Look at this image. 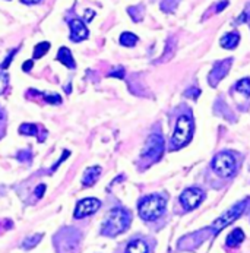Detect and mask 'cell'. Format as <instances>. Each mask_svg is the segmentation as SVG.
<instances>
[{
	"label": "cell",
	"instance_id": "4fadbf2b",
	"mask_svg": "<svg viewBox=\"0 0 250 253\" xmlns=\"http://www.w3.org/2000/svg\"><path fill=\"white\" fill-rule=\"evenodd\" d=\"M243 240H245V233H243V230L236 228V230H233V231L228 234V237H227V246H228V248H237Z\"/></svg>",
	"mask_w": 250,
	"mask_h": 253
},
{
	"label": "cell",
	"instance_id": "ac0fdd59",
	"mask_svg": "<svg viewBox=\"0 0 250 253\" xmlns=\"http://www.w3.org/2000/svg\"><path fill=\"white\" fill-rule=\"evenodd\" d=\"M50 50V42H40V44H37L36 48H34V57L36 59H40V57H42L47 51Z\"/></svg>",
	"mask_w": 250,
	"mask_h": 253
},
{
	"label": "cell",
	"instance_id": "3957f363",
	"mask_svg": "<svg viewBox=\"0 0 250 253\" xmlns=\"http://www.w3.org/2000/svg\"><path fill=\"white\" fill-rule=\"evenodd\" d=\"M193 132H195V126H193L192 117L187 114L180 116L177 125H176V130H174L173 138H171L173 148H183L184 145L189 144L192 141Z\"/></svg>",
	"mask_w": 250,
	"mask_h": 253
},
{
	"label": "cell",
	"instance_id": "5b68a950",
	"mask_svg": "<svg viewBox=\"0 0 250 253\" xmlns=\"http://www.w3.org/2000/svg\"><path fill=\"white\" fill-rule=\"evenodd\" d=\"M248 199H245L243 202H239V204H236L233 208H230L225 214H222L221 217L218 218L216 221H215L214 224H212V228H214V231H221L224 227H227V225H230L231 222H234L237 218L240 217L242 214H243V211L246 210V205H248Z\"/></svg>",
	"mask_w": 250,
	"mask_h": 253
},
{
	"label": "cell",
	"instance_id": "d6986e66",
	"mask_svg": "<svg viewBox=\"0 0 250 253\" xmlns=\"http://www.w3.org/2000/svg\"><path fill=\"white\" fill-rule=\"evenodd\" d=\"M19 133H24V135H37V126L36 125H31V123H25L19 127Z\"/></svg>",
	"mask_w": 250,
	"mask_h": 253
},
{
	"label": "cell",
	"instance_id": "cb8c5ba5",
	"mask_svg": "<svg viewBox=\"0 0 250 253\" xmlns=\"http://www.w3.org/2000/svg\"><path fill=\"white\" fill-rule=\"evenodd\" d=\"M31 68H33V62H31V60H28V62L22 66V69H24L25 72H30V71H31Z\"/></svg>",
	"mask_w": 250,
	"mask_h": 253
},
{
	"label": "cell",
	"instance_id": "d4e9b609",
	"mask_svg": "<svg viewBox=\"0 0 250 253\" xmlns=\"http://www.w3.org/2000/svg\"><path fill=\"white\" fill-rule=\"evenodd\" d=\"M227 4H228V1H227V0H224V1H222V3H221V4H219L218 7H216V12L222 10V9H224V6H227Z\"/></svg>",
	"mask_w": 250,
	"mask_h": 253
},
{
	"label": "cell",
	"instance_id": "4316f807",
	"mask_svg": "<svg viewBox=\"0 0 250 253\" xmlns=\"http://www.w3.org/2000/svg\"><path fill=\"white\" fill-rule=\"evenodd\" d=\"M3 125H4V113L0 111V126H3Z\"/></svg>",
	"mask_w": 250,
	"mask_h": 253
},
{
	"label": "cell",
	"instance_id": "ba28073f",
	"mask_svg": "<svg viewBox=\"0 0 250 253\" xmlns=\"http://www.w3.org/2000/svg\"><path fill=\"white\" fill-rule=\"evenodd\" d=\"M101 207V202L95 198H86L78 202L75 208V218H85L97 212Z\"/></svg>",
	"mask_w": 250,
	"mask_h": 253
},
{
	"label": "cell",
	"instance_id": "ffe728a7",
	"mask_svg": "<svg viewBox=\"0 0 250 253\" xmlns=\"http://www.w3.org/2000/svg\"><path fill=\"white\" fill-rule=\"evenodd\" d=\"M41 237H42V234H37V236H31V237H28V239L24 242V248H25V249H31V248H34L36 245H38V242L41 240Z\"/></svg>",
	"mask_w": 250,
	"mask_h": 253
},
{
	"label": "cell",
	"instance_id": "484cf974",
	"mask_svg": "<svg viewBox=\"0 0 250 253\" xmlns=\"http://www.w3.org/2000/svg\"><path fill=\"white\" fill-rule=\"evenodd\" d=\"M41 0H22V3L25 4H34V3H40Z\"/></svg>",
	"mask_w": 250,
	"mask_h": 253
},
{
	"label": "cell",
	"instance_id": "9c48e42d",
	"mask_svg": "<svg viewBox=\"0 0 250 253\" xmlns=\"http://www.w3.org/2000/svg\"><path fill=\"white\" fill-rule=\"evenodd\" d=\"M88 37V30L85 24L81 19H72L71 21V38L73 41H82Z\"/></svg>",
	"mask_w": 250,
	"mask_h": 253
},
{
	"label": "cell",
	"instance_id": "7402d4cb",
	"mask_svg": "<svg viewBox=\"0 0 250 253\" xmlns=\"http://www.w3.org/2000/svg\"><path fill=\"white\" fill-rule=\"evenodd\" d=\"M44 190H45V184H40V186L37 187L36 195H37V198H38V199H40V198L42 196V193H44Z\"/></svg>",
	"mask_w": 250,
	"mask_h": 253
},
{
	"label": "cell",
	"instance_id": "8fae6325",
	"mask_svg": "<svg viewBox=\"0 0 250 253\" xmlns=\"http://www.w3.org/2000/svg\"><path fill=\"white\" fill-rule=\"evenodd\" d=\"M100 174H101V167H98V166L86 169L85 173H83V177H82V184H83L85 187L92 186L95 181L98 180Z\"/></svg>",
	"mask_w": 250,
	"mask_h": 253
},
{
	"label": "cell",
	"instance_id": "9a60e30c",
	"mask_svg": "<svg viewBox=\"0 0 250 253\" xmlns=\"http://www.w3.org/2000/svg\"><path fill=\"white\" fill-rule=\"evenodd\" d=\"M126 253H148V246L143 240H133L127 245Z\"/></svg>",
	"mask_w": 250,
	"mask_h": 253
},
{
	"label": "cell",
	"instance_id": "6da1fadb",
	"mask_svg": "<svg viewBox=\"0 0 250 253\" xmlns=\"http://www.w3.org/2000/svg\"><path fill=\"white\" fill-rule=\"evenodd\" d=\"M130 225V212L123 208H114L110 211L106 222L103 224V234L104 236H117L127 230Z\"/></svg>",
	"mask_w": 250,
	"mask_h": 253
},
{
	"label": "cell",
	"instance_id": "44dd1931",
	"mask_svg": "<svg viewBox=\"0 0 250 253\" xmlns=\"http://www.w3.org/2000/svg\"><path fill=\"white\" fill-rule=\"evenodd\" d=\"M9 84V76L6 73H0V95L6 91Z\"/></svg>",
	"mask_w": 250,
	"mask_h": 253
},
{
	"label": "cell",
	"instance_id": "7c38bea8",
	"mask_svg": "<svg viewBox=\"0 0 250 253\" xmlns=\"http://www.w3.org/2000/svg\"><path fill=\"white\" fill-rule=\"evenodd\" d=\"M57 60L60 62V63H63L66 68H69V69H75L76 68V63H75V60H73V56H72L71 50L69 48H66V47H62L60 50H59V53H57Z\"/></svg>",
	"mask_w": 250,
	"mask_h": 253
},
{
	"label": "cell",
	"instance_id": "52a82bcc",
	"mask_svg": "<svg viewBox=\"0 0 250 253\" xmlns=\"http://www.w3.org/2000/svg\"><path fill=\"white\" fill-rule=\"evenodd\" d=\"M204 192L198 187H189L186 189L181 196H180V202L183 205L184 210L190 211V210H195L196 207H199L204 201Z\"/></svg>",
	"mask_w": 250,
	"mask_h": 253
},
{
	"label": "cell",
	"instance_id": "7a4b0ae2",
	"mask_svg": "<svg viewBox=\"0 0 250 253\" xmlns=\"http://www.w3.org/2000/svg\"><path fill=\"white\" fill-rule=\"evenodd\" d=\"M167 201L160 195H151L139 202V215L145 221H154L160 218L166 211Z\"/></svg>",
	"mask_w": 250,
	"mask_h": 253
},
{
	"label": "cell",
	"instance_id": "8992f818",
	"mask_svg": "<svg viewBox=\"0 0 250 253\" xmlns=\"http://www.w3.org/2000/svg\"><path fill=\"white\" fill-rule=\"evenodd\" d=\"M163 152H164V139H163V136L161 135H151L148 138L142 151L143 158L157 161V160L161 158Z\"/></svg>",
	"mask_w": 250,
	"mask_h": 253
},
{
	"label": "cell",
	"instance_id": "2e32d148",
	"mask_svg": "<svg viewBox=\"0 0 250 253\" xmlns=\"http://www.w3.org/2000/svg\"><path fill=\"white\" fill-rule=\"evenodd\" d=\"M120 42L123 45H126V47H133L138 42V37L132 34V33H123L120 36Z\"/></svg>",
	"mask_w": 250,
	"mask_h": 253
},
{
	"label": "cell",
	"instance_id": "5bb4252c",
	"mask_svg": "<svg viewBox=\"0 0 250 253\" xmlns=\"http://www.w3.org/2000/svg\"><path fill=\"white\" fill-rule=\"evenodd\" d=\"M240 41V36L237 33H230L221 38V45L224 48H236Z\"/></svg>",
	"mask_w": 250,
	"mask_h": 253
},
{
	"label": "cell",
	"instance_id": "277c9868",
	"mask_svg": "<svg viewBox=\"0 0 250 253\" xmlns=\"http://www.w3.org/2000/svg\"><path fill=\"white\" fill-rule=\"evenodd\" d=\"M212 169L221 177H231L237 169L236 158L230 152H219L215 155L214 161H212Z\"/></svg>",
	"mask_w": 250,
	"mask_h": 253
},
{
	"label": "cell",
	"instance_id": "30bf717a",
	"mask_svg": "<svg viewBox=\"0 0 250 253\" xmlns=\"http://www.w3.org/2000/svg\"><path fill=\"white\" fill-rule=\"evenodd\" d=\"M230 63H231V60H224V62L218 63L216 68L212 69V72L209 75V84H211L212 86H215V85L227 75V72L230 71Z\"/></svg>",
	"mask_w": 250,
	"mask_h": 253
},
{
	"label": "cell",
	"instance_id": "603a6c76",
	"mask_svg": "<svg viewBox=\"0 0 250 253\" xmlns=\"http://www.w3.org/2000/svg\"><path fill=\"white\" fill-rule=\"evenodd\" d=\"M123 75H125L123 68H119V71H113V72L110 73V76H119V78H123Z\"/></svg>",
	"mask_w": 250,
	"mask_h": 253
},
{
	"label": "cell",
	"instance_id": "e0dca14e",
	"mask_svg": "<svg viewBox=\"0 0 250 253\" xmlns=\"http://www.w3.org/2000/svg\"><path fill=\"white\" fill-rule=\"evenodd\" d=\"M236 89H237L239 92H242L243 95L249 97L250 95V79L249 78H245V79L239 81V82L236 84Z\"/></svg>",
	"mask_w": 250,
	"mask_h": 253
}]
</instances>
